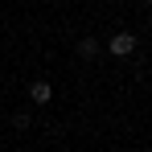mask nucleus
I'll return each mask as SVG.
<instances>
[{
	"instance_id": "nucleus-1",
	"label": "nucleus",
	"mask_w": 152,
	"mask_h": 152,
	"mask_svg": "<svg viewBox=\"0 0 152 152\" xmlns=\"http://www.w3.org/2000/svg\"><path fill=\"white\" fill-rule=\"evenodd\" d=\"M136 45H140V41H136V33H124V29H119V33H111V41H107V50L115 53V58H132Z\"/></svg>"
},
{
	"instance_id": "nucleus-2",
	"label": "nucleus",
	"mask_w": 152,
	"mask_h": 152,
	"mask_svg": "<svg viewBox=\"0 0 152 152\" xmlns=\"http://www.w3.org/2000/svg\"><path fill=\"white\" fill-rule=\"evenodd\" d=\"M29 99L37 103V107H45V103H53V86L45 82V78H37V82L29 86Z\"/></svg>"
},
{
	"instance_id": "nucleus-3",
	"label": "nucleus",
	"mask_w": 152,
	"mask_h": 152,
	"mask_svg": "<svg viewBox=\"0 0 152 152\" xmlns=\"http://www.w3.org/2000/svg\"><path fill=\"white\" fill-rule=\"evenodd\" d=\"M99 41H95V37H82V41H78V53H82V58H86V62H91V58H99Z\"/></svg>"
},
{
	"instance_id": "nucleus-4",
	"label": "nucleus",
	"mask_w": 152,
	"mask_h": 152,
	"mask_svg": "<svg viewBox=\"0 0 152 152\" xmlns=\"http://www.w3.org/2000/svg\"><path fill=\"white\" fill-rule=\"evenodd\" d=\"M29 124H33V115H29V111H17V115H12V127H17V132H25Z\"/></svg>"
},
{
	"instance_id": "nucleus-5",
	"label": "nucleus",
	"mask_w": 152,
	"mask_h": 152,
	"mask_svg": "<svg viewBox=\"0 0 152 152\" xmlns=\"http://www.w3.org/2000/svg\"><path fill=\"white\" fill-rule=\"evenodd\" d=\"M148 4H152V0H148Z\"/></svg>"
},
{
	"instance_id": "nucleus-6",
	"label": "nucleus",
	"mask_w": 152,
	"mask_h": 152,
	"mask_svg": "<svg viewBox=\"0 0 152 152\" xmlns=\"http://www.w3.org/2000/svg\"><path fill=\"white\" fill-rule=\"evenodd\" d=\"M148 33H152V29H148Z\"/></svg>"
}]
</instances>
